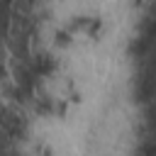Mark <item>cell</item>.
<instances>
[{"instance_id": "6da1fadb", "label": "cell", "mask_w": 156, "mask_h": 156, "mask_svg": "<svg viewBox=\"0 0 156 156\" xmlns=\"http://www.w3.org/2000/svg\"><path fill=\"white\" fill-rule=\"evenodd\" d=\"M56 41H58V44H68V34H66V32L56 34Z\"/></svg>"}]
</instances>
